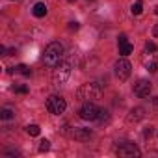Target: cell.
Here are the masks:
<instances>
[{
  "label": "cell",
  "mask_w": 158,
  "mask_h": 158,
  "mask_svg": "<svg viewBox=\"0 0 158 158\" xmlns=\"http://www.w3.org/2000/svg\"><path fill=\"white\" fill-rule=\"evenodd\" d=\"M91 134H93V132H91L89 128H74V130H73V138H74V139H80V141L89 139Z\"/></svg>",
  "instance_id": "11"
},
{
  "label": "cell",
  "mask_w": 158,
  "mask_h": 158,
  "mask_svg": "<svg viewBox=\"0 0 158 158\" xmlns=\"http://www.w3.org/2000/svg\"><path fill=\"white\" fill-rule=\"evenodd\" d=\"M119 156H125V158H138L139 154H141V151L134 145V143H130V141H125V143H121L119 147H117V151H115Z\"/></svg>",
  "instance_id": "7"
},
{
  "label": "cell",
  "mask_w": 158,
  "mask_h": 158,
  "mask_svg": "<svg viewBox=\"0 0 158 158\" xmlns=\"http://www.w3.org/2000/svg\"><path fill=\"white\" fill-rule=\"evenodd\" d=\"M145 110L141 108V106H138V108H132L130 110V114H128V121L130 123H138V121H141L143 117H145V114H143Z\"/></svg>",
  "instance_id": "12"
},
{
  "label": "cell",
  "mask_w": 158,
  "mask_h": 158,
  "mask_svg": "<svg viewBox=\"0 0 158 158\" xmlns=\"http://www.w3.org/2000/svg\"><path fill=\"white\" fill-rule=\"evenodd\" d=\"M61 60H63V45H61L60 41L48 43L47 48H45V52H43V61H45V65L56 67V65L61 63Z\"/></svg>",
  "instance_id": "1"
},
{
  "label": "cell",
  "mask_w": 158,
  "mask_h": 158,
  "mask_svg": "<svg viewBox=\"0 0 158 158\" xmlns=\"http://www.w3.org/2000/svg\"><path fill=\"white\" fill-rule=\"evenodd\" d=\"M132 15H139L141 11H143V2H141V0H136V2L132 4Z\"/></svg>",
  "instance_id": "15"
},
{
  "label": "cell",
  "mask_w": 158,
  "mask_h": 158,
  "mask_svg": "<svg viewBox=\"0 0 158 158\" xmlns=\"http://www.w3.org/2000/svg\"><path fill=\"white\" fill-rule=\"evenodd\" d=\"M0 117H2V119H11L13 117V112L10 108H4L2 112H0Z\"/></svg>",
  "instance_id": "19"
},
{
  "label": "cell",
  "mask_w": 158,
  "mask_h": 158,
  "mask_svg": "<svg viewBox=\"0 0 158 158\" xmlns=\"http://www.w3.org/2000/svg\"><path fill=\"white\" fill-rule=\"evenodd\" d=\"M10 73H11V74H23V76H30V74H32V71H30L24 63H21V65H17V67H11Z\"/></svg>",
  "instance_id": "13"
},
{
  "label": "cell",
  "mask_w": 158,
  "mask_h": 158,
  "mask_svg": "<svg viewBox=\"0 0 158 158\" xmlns=\"http://www.w3.org/2000/svg\"><path fill=\"white\" fill-rule=\"evenodd\" d=\"M69 30H78V23H69Z\"/></svg>",
  "instance_id": "22"
},
{
  "label": "cell",
  "mask_w": 158,
  "mask_h": 158,
  "mask_svg": "<svg viewBox=\"0 0 158 158\" xmlns=\"http://www.w3.org/2000/svg\"><path fill=\"white\" fill-rule=\"evenodd\" d=\"M152 35H154V37H158V24L152 28Z\"/></svg>",
  "instance_id": "23"
},
{
  "label": "cell",
  "mask_w": 158,
  "mask_h": 158,
  "mask_svg": "<svg viewBox=\"0 0 158 158\" xmlns=\"http://www.w3.org/2000/svg\"><path fill=\"white\" fill-rule=\"evenodd\" d=\"M152 108H154V114H158V99H152Z\"/></svg>",
  "instance_id": "21"
},
{
  "label": "cell",
  "mask_w": 158,
  "mask_h": 158,
  "mask_svg": "<svg viewBox=\"0 0 158 158\" xmlns=\"http://www.w3.org/2000/svg\"><path fill=\"white\" fill-rule=\"evenodd\" d=\"M132 50H134V47L128 43L127 35H119V54L121 56H128V54H132Z\"/></svg>",
  "instance_id": "10"
},
{
  "label": "cell",
  "mask_w": 158,
  "mask_h": 158,
  "mask_svg": "<svg viewBox=\"0 0 158 158\" xmlns=\"http://www.w3.org/2000/svg\"><path fill=\"white\" fill-rule=\"evenodd\" d=\"M156 50H158V47H156L152 41H147V43H145V52H156Z\"/></svg>",
  "instance_id": "20"
},
{
  "label": "cell",
  "mask_w": 158,
  "mask_h": 158,
  "mask_svg": "<svg viewBox=\"0 0 158 158\" xmlns=\"http://www.w3.org/2000/svg\"><path fill=\"white\" fill-rule=\"evenodd\" d=\"M101 95H102V88L95 82L82 84L80 89H78V99L80 101H95V99H101Z\"/></svg>",
  "instance_id": "2"
},
{
  "label": "cell",
  "mask_w": 158,
  "mask_h": 158,
  "mask_svg": "<svg viewBox=\"0 0 158 158\" xmlns=\"http://www.w3.org/2000/svg\"><path fill=\"white\" fill-rule=\"evenodd\" d=\"M32 13L35 15V17H45L47 15V6H45V2H37L35 6H34V10H32Z\"/></svg>",
  "instance_id": "14"
},
{
  "label": "cell",
  "mask_w": 158,
  "mask_h": 158,
  "mask_svg": "<svg viewBox=\"0 0 158 158\" xmlns=\"http://www.w3.org/2000/svg\"><path fill=\"white\" fill-rule=\"evenodd\" d=\"M99 114H101V108L91 101H86V104L80 108V117L86 119V121H97Z\"/></svg>",
  "instance_id": "5"
},
{
  "label": "cell",
  "mask_w": 158,
  "mask_h": 158,
  "mask_svg": "<svg viewBox=\"0 0 158 158\" xmlns=\"http://www.w3.org/2000/svg\"><path fill=\"white\" fill-rule=\"evenodd\" d=\"M26 132H28L30 136H39L41 128H39L37 125H28V127H26Z\"/></svg>",
  "instance_id": "16"
},
{
  "label": "cell",
  "mask_w": 158,
  "mask_h": 158,
  "mask_svg": "<svg viewBox=\"0 0 158 158\" xmlns=\"http://www.w3.org/2000/svg\"><path fill=\"white\" fill-rule=\"evenodd\" d=\"M48 149H50V141H48V139H41V141H39V151L45 152V151H48Z\"/></svg>",
  "instance_id": "18"
},
{
  "label": "cell",
  "mask_w": 158,
  "mask_h": 158,
  "mask_svg": "<svg viewBox=\"0 0 158 158\" xmlns=\"http://www.w3.org/2000/svg\"><path fill=\"white\" fill-rule=\"evenodd\" d=\"M141 63L147 71L151 73H156L158 71V50L156 52H145L141 56Z\"/></svg>",
  "instance_id": "9"
},
{
  "label": "cell",
  "mask_w": 158,
  "mask_h": 158,
  "mask_svg": "<svg viewBox=\"0 0 158 158\" xmlns=\"http://www.w3.org/2000/svg\"><path fill=\"white\" fill-rule=\"evenodd\" d=\"M151 91H152V84H151L149 80H145V78H139V80L134 84V95L139 97V99L149 97Z\"/></svg>",
  "instance_id": "8"
},
{
  "label": "cell",
  "mask_w": 158,
  "mask_h": 158,
  "mask_svg": "<svg viewBox=\"0 0 158 158\" xmlns=\"http://www.w3.org/2000/svg\"><path fill=\"white\" fill-rule=\"evenodd\" d=\"M13 91L15 93H21V95H26L28 93V86H23V84L21 86H13Z\"/></svg>",
  "instance_id": "17"
},
{
  "label": "cell",
  "mask_w": 158,
  "mask_h": 158,
  "mask_svg": "<svg viewBox=\"0 0 158 158\" xmlns=\"http://www.w3.org/2000/svg\"><path fill=\"white\" fill-rule=\"evenodd\" d=\"M47 110L50 112V114H54V115H60V114H63L65 112V108H67V102H65V99H61V97H58V95H50L48 99H47Z\"/></svg>",
  "instance_id": "3"
},
{
  "label": "cell",
  "mask_w": 158,
  "mask_h": 158,
  "mask_svg": "<svg viewBox=\"0 0 158 158\" xmlns=\"http://www.w3.org/2000/svg\"><path fill=\"white\" fill-rule=\"evenodd\" d=\"M69 74H71V65H69V63H60V65H56L54 74H52V82H54V86L65 84L67 78H69Z\"/></svg>",
  "instance_id": "4"
},
{
  "label": "cell",
  "mask_w": 158,
  "mask_h": 158,
  "mask_svg": "<svg viewBox=\"0 0 158 158\" xmlns=\"http://www.w3.org/2000/svg\"><path fill=\"white\" fill-rule=\"evenodd\" d=\"M154 11H156V13H158V6H156V8H154Z\"/></svg>",
  "instance_id": "25"
},
{
  "label": "cell",
  "mask_w": 158,
  "mask_h": 158,
  "mask_svg": "<svg viewBox=\"0 0 158 158\" xmlns=\"http://www.w3.org/2000/svg\"><path fill=\"white\" fill-rule=\"evenodd\" d=\"M115 76L119 78V80L121 82H125L127 80V78L130 76V71H132V65H130V61L128 60H125V56L121 58V60H117L115 61Z\"/></svg>",
  "instance_id": "6"
},
{
  "label": "cell",
  "mask_w": 158,
  "mask_h": 158,
  "mask_svg": "<svg viewBox=\"0 0 158 158\" xmlns=\"http://www.w3.org/2000/svg\"><path fill=\"white\" fill-rule=\"evenodd\" d=\"M0 54H2V56H8V54H6V47H4V45L0 47Z\"/></svg>",
  "instance_id": "24"
}]
</instances>
